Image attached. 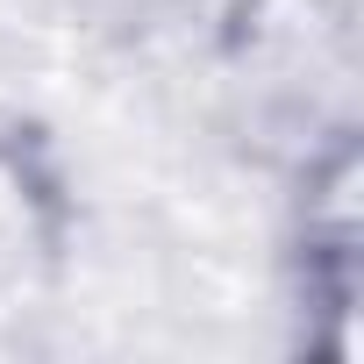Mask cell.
<instances>
[{
	"label": "cell",
	"mask_w": 364,
	"mask_h": 364,
	"mask_svg": "<svg viewBox=\"0 0 364 364\" xmlns=\"http://www.w3.org/2000/svg\"><path fill=\"white\" fill-rule=\"evenodd\" d=\"M364 129L293 157V222H286V264L293 300L307 314V343L328 364H350L357 350V250H364Z\"/></svg>",
	"instance_id": "2"
},
{
	"label": "cell",
	"mask_w": 364,
	"mask_h": 364,
	"mask_svg": "<svg viewBox=\"0 0 364 364\" xmlns=\"http://www.w3.org/2000/svg\"><path fill=\"white\" fill-rule=\"evenodd\" d=\"M215 72L236 122L279 164L357 129V8L350 0H229Z\"/></svg>",
	"instance_id": "1"
},
{
	"label": "cell",
	"mask_w": 364,
	"mask_h": 364,
	"mask_svg": "<svg viewBox=\"0 0 364 364\" xmlns=\"http://www.w3.org/2000/svg\"><path fill=\"white\" fill-rule=\"evenodd\" d=\"M72 250V186L50 136L0 107V293L43 286Z\"/></svg>",
	"instance_id": "3"
}]
</instances>
